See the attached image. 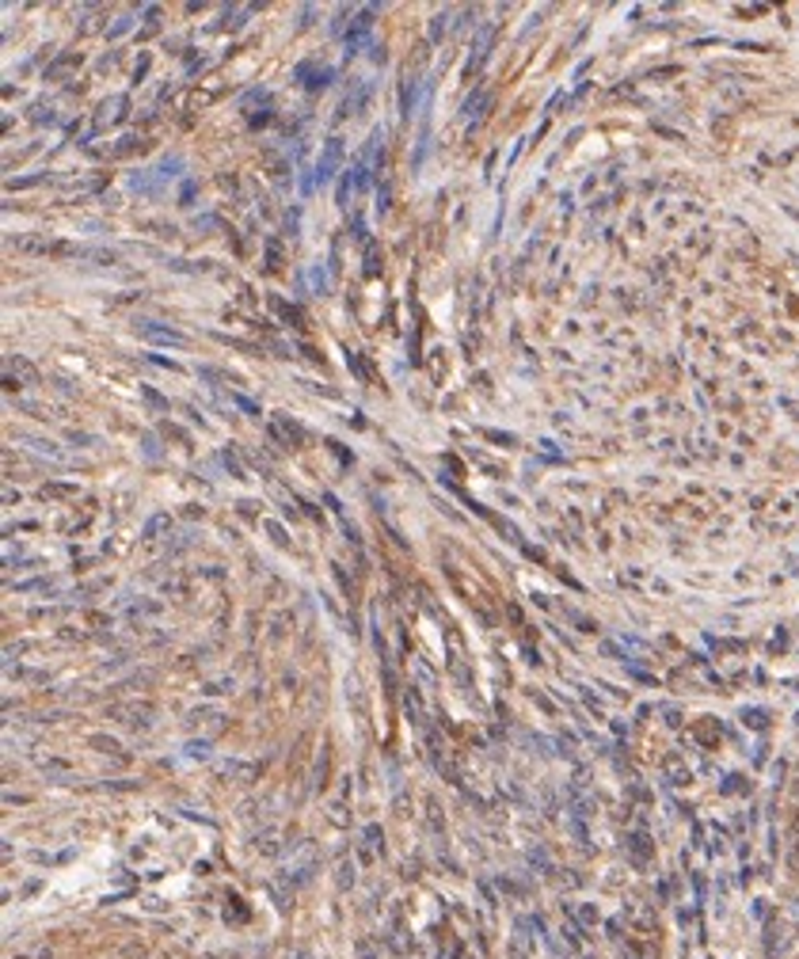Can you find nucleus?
Here are the masks:
<instances>
[{
  "label": "nucleus",
  "mask_w": 799,
  "mask_h": 959,
  "mask_svg": "<svg viewBox=\"0 0 799 959\" xmlns=\"http://www.w3.org/2000/svg\"><path fill=\"white\" fill-rule=\"evenodd\" d=\"M233 400H236V404H240V408H244V411H251V415H259V408H255V404H251V400H244V396H233Z\"/></svg>",
  "instance_id": "10"
},
{
  "label": "nucleus",
  "mask_w": 799,
  "mask_h": 959,
  "mask_svg": "<svg viewBox=\"0 0 799 959\" xmlns=\"http://www.w3.org/2000/svg\"><path fill=\"white\" fill-rule=\"evenodd\" d=\"M366 99H369V84L362 80V84H354V92L347 99H342V114H358L366 107Z\"/></svg>",
  "instance_id": "4"
},
{
  "label": "nucleus",
  "mask_w": 799,
  "mask_h": 959,
  "mask_svg": "<svg viewBox=\"0 0 799 959\" xmlns=\"http://www.w3.org/2000/svg\"><path fill=\"white\" fill-rule=\"evenodd\" d=\"M366 275H377V244L366 240Z\"/></svg>",
  "instance_id": "6"
},
{
  "label": "nucleus",
  "mask_w": 799,
  "mask_h": 959,
  "mask_svg": "<svg viewBox=\"0 0 799 959\" xmlns=\"http://www.w3.org/2000/svg\"><path fill=\"white\" fill-rule=\"evenodd\" d=\"M332 69H317L312 62H301L297 65V80H305V88L309 92H320V88H327V84H332Z\"/></svg>",
  "instance_id": "3"
},
{
  "label": "nucleus",
  "mask_w": 799,
  "mask_h": 959,
  "mask_svg": "<svg viewBox=\"0 0 799 959\" xmlns=\"http://www.w3.org/2000/svg\"><path fill=\"white\" fill-rule=\"evenodd\" d=\"M374 16H377V4H369V8H362L358 16L350 20V31L342 35V42H347V54L362 50L366 42H369V31H374Z\"/></svg>",
  "instance_id": "2"
},
{
  "label": "nucleus",
  "mask_w": 799,
  "mask_h": 959,
  "mask_svg": "<svg viewBox=\"0 0 799 959\" xmlns=\"http://www.w3.org/2000/svg\"><path fill=\"white\" fill-rule=\"evenodd\" d=\"M446 20H449V12H441V16H434V23H431V38H438L441 31H446Z\"/></svg>",
  "instance_id": "7"
},
{
  "label": "nucleus",
  "mask_w": 799,
  "mask_h": 959,
  "mask_svg": "<svg viewBox=\"0 0 799 959\" xmlns=\"http://www.w3.org/2000/svg\"><path fill=\"white\" fill-rule=\"evenodd\" d=\"M339 164H342V137H327L320 161H317V176H312V183H317V187H327L332 176L339 171Z\"/></svg>",
  "instance_id": "1"
},
{
  "label": "nucleus",
  "mask_w": 799,
  "mask_h": 959,
  "mask_svg": "<svg viewBox=\"0 0 799 959\" xmlns=\"http://www.w3.org/2000/svg\"><path fill=\"white\" fill-rule=\"evenodd\" d=\"M141 396H145V400H149V404H152V408H161V411H168V400H161V396H156L152 389H141Z\"/></svg>",
  "instance_id": "8"
},
{
  "label": "nucleus",
  "mask_w": 799,
  "mask_h": 959,
  "mask_svg": "<svg viewBox=\"0 0 799 959\" xmlns=\"http://www.w3.org/2000/svg\"><path fill=\"white\" fill-rule=\"evenodd\" d=\"M194 191H198V187H194V183H191V179H187V183H183V194H179V198H183V206H191V198H194Z\"/></svg>",
  "instance_id": "9"
},
{
  "label": "nucleus",
  "mask_w": 799,
  "mask_h": 959,
  "mask_svg": "<svg viewBox=\"0 0 799 959\" xmlns=\"http://www.w3.org/2000/svg\"><path fill=\"white\" fill-rule=\"evenodd\" d=\"M141 332H145L149 339H156V343H171V347H183V343H187L179 332H164V327H152V324H141Z\"/></svg>",
  "instance_id": "5"
}]
</instances>
